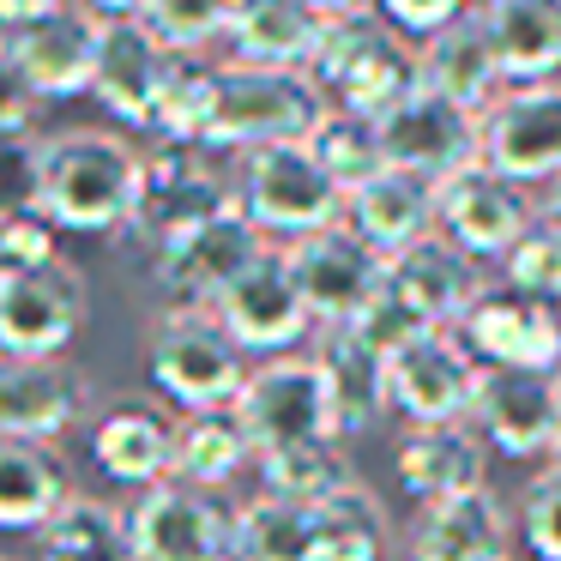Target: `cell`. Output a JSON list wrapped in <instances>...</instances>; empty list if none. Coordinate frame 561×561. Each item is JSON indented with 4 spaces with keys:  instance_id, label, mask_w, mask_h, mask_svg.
<instances>
[{
    "instance_id": "obj_17",
    "label": "cell",
    "mask_w": 561,
    "mask_h": 561,
    "mask_svg": "<svg viewBox=\"0 0 561 561\" xmlns=\"http://www.w3.org/2000/svg\"><path fill=\"white\" fill-rule=\"evenodd\" d=\"M477 435L489 440V453L507 459H537L561 447V380L556 375H525V368H483L477 380Z\"/></svg>"
},
{
    "instance_id": "obj_11",
    "label": "cell",
    "mask_w": 561,
    "mask_h": 561,
    "mask_svg": "<svg viewBox=\"0 0 561 561\" xmlns=\"http://www.w3.org/2000/svg\"><path fill=\"white\" fill-rule=\"evenodd\" d=\"M266 254L254 218L248 211H224V218L199 224V230L175 236L158 254V290L170 296L175 308H218L230 296V284L242 278L254 260Z\"/></svg>"
},
{
    "instance_id": "obj_8",
    "label": "cell",
    "mask_w": 561,
    "mask_h": 561,
    "mask_svg": "<svg viewBox=\"0 0 561 561\" xmlns=\"http://www.w3.org/2000/svg\"><path fill=\"white\" fill-rule=\"evenodd\" d=\"M254 453H278L296 440H332L339 435V416H332V387L320 375L314 356H278V363L254 368L236 399Z\"/></svg>"
},
{
    "instance_id": "obj_33",
    "label": "cell",
    "mask_w": 561,
    "mask_h": 561,
    "mask_svg": "<svg viewBox=\"0 0 561 561\" xmlns=\"http://www.w3.org/2000/svg\"><path fill=\"white\" fill-rule=\"evenodd\" d=\"M248 459H260L242 416L230 411H194L175 423V483L187 489H224Z\"/></svg>"
},
{
    "instance_id": "obj_18",
    "label": "cell",
    "mask_w": 561,
    "mask_h": 561,
    "mask_svg": "<svg viewBox=\"0 0 561 561\" xmlns=\"http://www.w3.org/2000/svg\"><path fill=\"white\" fill-rule=\"evenodd\" d=\"M477 380H483V363L465 344H453L447 332H428L404 356H392V411L411 428L471 423Z\"/></svg>"
},
{
    "instance_id": "obj_30",
    "label": "cell",
    "mask_w": 561,
    "mask_h": 561,
    "mask_svg": "<svg viewBox=\"0 0 561 561\" xmlns=\"http://www.w3.org/2000/svg\"><path fill=\"white\" fill-rule=\"evenodd\" d=\"M79 495H73V477H67L61 453H49L43 440H0V525L7 531L37 537Z\"/></svg>"
},
{
    "instance_id": "obj_2",
    "label": "cell",
    "mask_w": 561,
    "mask_h": 561,
    "mask_svg": "<svg viewBox=\"0 0 561 561\" xmlns=\"http://www.w3.org/2000/svg\"><path fill=\"white\" fill-rule=\"evenodd\" d=\"M332 110H356L387 122L399 103H411L423 91V49L404 43L399 25H387L380 13H351V19H327V37L314 49L308 67Z\"/></svg>"
},
{
    "instance_id": "obj_44",
    "label": "cell",
    "mask_w": 561,
    "mask_h": 561,
    "mask_svg": "<svg viewBox=\"0 0 561 561\" xmlns=\"http://www.w3.org/2000/svg\"><path fill=\"white\" fill-rule=\"evenodd\" d=\"M375 13L399 31H416V37H435L453 19H465V0H375Z\"/></svg>"
},
{
    "instance_id": "obj_6",
    "label": "cell",
    "mask_w": 561,
    "mask_h": 561,
    "mask_svg": "<svg viewBox=\"0 0 561 561\" xmlns=\"http://www.w3.org/2000/svg\"><path fill=\"white\" fill-rule=\"evenodd\" d=\"M224 211H242V187L224 182V170H211L199 146H151L146 151V199H139V218L122 236H134L151 260L175 242V236L199 230V224L224 218Z\"/></svg>"
},
{
    "instance_id": "obj_19",
    "label": "cell",
    "mask_w": 561,
    "mask_h": 561,
    "mask_svg": "<svg viewBox=\"0 0 561 561\" xmlns=\"http://www.w3.org/2000/svg\"><path fill=\"white\" fill-rule=\"evenodd\" d=\"M483 163L537 187L561 175V85H513L483 115Z\"/></svg>"
},
{
    "instance_id": "obj_24",
    "label": "cell",
    "mask_w": 561,
    "mask_h": 561,
    "mask_svg": "<svg viewBox=\"0 0 561 561\" xmlns=\"http://www.w3.org/2000/svg\"><path fill=\"white\" fill-rule=\"evenodd\" d=\"M489 440L477 435L471 423H453V428H411L399 440V489L423 507H440V501H459L489 489Z\"/></svg>"
},
{
    "instance_id": "obj_9",
    "label": "cell",
    "mask_w": 561,
    "mask_h": 561,
    "mask_svg": "<svg viewBox=\"0 0 561 561\" xmlns=\"http://www.w3.org/2000/svg\"><path fill=\"white\" fill-rule=\"evenodd\" d=\"M98 49H103V19H91L85 7H61V13L19 25L0 37V67L13 85H25L31 98H79L98 85Z\"/></svg>"
},
{
    "instance_id": "obj_37",
    "label": "cell",
    "mask_w": 561,
    "mask_h": 561,
    "mask_svg": "<svg viewBox=\"0 0 561 561\" xmlns=\"http://www.w3.org/2000/svg\"><path fill=\"white\" fill-rule=\"evenodd\" d=\"M236 549L242 561H314V507H296L260 489L236 513Z\"/></svg>"
},
{
    "instance_id": "obj_36",
    "label": "cell",
    "mask_w": 561,
    "mask_h": 561,
    "mask_svg": "<svg viewBox=\"0 0 561 561\" xmlns=\"http://www.w3.org/2000/svg\"><path fill=\"white\" fill-rule=\"evenodd\" d=\"M314 158L332 170V182L344 187V194H356V187H368L375 175H387V134H380L375 115H356V110H327V122L314 127Z\"/></svg>"
},
{
    "instance_id": "obj_16",
    "label": "cell",
    "mask_w": 561,
    "mask_h": 561,
    "mask_svg": "<svg viewBox=\"0 0 561 561\" xmlns=\"http://www.w3.org/2000/svg\"><path fill=\"white\" fill-rule=\"evenodd\" d=\"M211 314L224 320V332H230L242 351H260V356L290 351V344H302L308 327H314L308 296H302L296 266H290V248H266V254L230 284V296H224Z\"/></svg>"
},
{
    "instance_id": "obj_39",
    "label": "cell",
    "mask_w": 561,
    "mask_h": 561,
    "mask_svg": "<svg viewBox=\"0 0 561 561\" xmlns=\"http://www.w3.org/2000/svg\"><path fill=\"white\" fill-rule=\"evenodd\" d=\"M230 13H236V0H146L139 25L170 55H199L206 43L230 37Z\"/></svg>"
},
{
    "instance_id": "obj_22",
    "label": "cell",
    "mask_w": 561,
    "mask_h": 561,
    "mask_svg": "<svg viewBox=\"0 0 561 561\" xmlns=\"http://www.w3.org/2000/svg\"><path fill=\"white\" fill-rule=\"evenodd\" d=\"M501 85H507V67H501L489 13H465L447 31L423 37V91H435V98L459 103L471 115H489L501 103Z\"/></svg>"
},
{
    "instance_id": "obj_14",
    "label": "cell",
    "mask_w": 561,
    "mask_h": 561,
    "mask_svg": "<svg viewBox=\"0 0 561 561\" xmlns=\"http://www.w3.org/2000/svg\"><path fill=\"white\" fill-rule=\"evenodd\" d=\"M537 218L543 211H531V187L507 182L489 163H471L465 175L440 182V236L459 242L471 260H507Z\"/></svg>"
},
{
    "instance_id": "obj_42",
    "label": "cell",
    "mask_w": 561,
    "mask_h": 561,
    "mask_svg": "<svg viewBox=\"0 0 561 561\" xmlns=\"http://www.w3.org/2000/svg\"><path fill=\"white\" fill-rule=\"evenodd\" d=\"M519 531L537 561H561V471H537L519 495Z\"/></svg>"
},
{
    "instance_id": "obj_20",
    "label": "cell",
    "mask_w": 561,
    "mask_h": 561,
    "mask_svg": "<svg viewBox=\"0 0 561 561\" xmlns=\"http://www.w3.org/2000/svg\"><path fill=\"white\" fill-rule=\"evenodd\" d=\"M170 67H175V55L139 19H110L103 25L91 98L110 115H122L127 127H151L158 122V103H163V85H170Z\"/></svg>"
},
{
    "instance_id": "obj_12",
    "label": "cell",
    "mask_w": 561,
    "mask_h": 561,
    "mask_svg": "<svg viewBox=\"0 0 561 561\" xmlns=\"http://www.w3.org/2000/svg\"><path fill=\"white\" fill-rule=\"evenodd\" d=\"M139 561H242L236 549V513H224L206 489L163 483L146 489L127 513Z\"/></svg>"
},
{
    "instance_id": "obj_25",
    "label": "cell",
    "mask_w": 561,
    "mask_h": 561,
    "mask_svg": "<svg viewBox=\"0 0 561 561\" xmlns=\"http://www.w3.org/2000/svg\"><path fill=\"white\" fill-rule=\"evenodd\" d=\"M91 453H98L103 477L139 489V495L175 483V423L163 411H151V404H139V399H122L98 416Z\"/></svg>"
},
{
    "instance_id": "obj_29",
    "label": "cell",
    "mask_w": 561,
    "mask_h": 561,
    "mask_svg": "<svg viewBox=\"0 0 561 561\" xmlns=\"http://www.w3.org/2000/svg\"><path fill=\"white\" fill-rule=\"evenodd\" d=\"M411 561H507V513H501L495 489L416 513Z\"/></svg>"
},
{
    "instance_id": "obj_41",
    "label": "cell",
    "mask_w": 561,
    "mask_h": 561,
    "mask_svg": "<svg viewBox=\"0 0 561 561\" xmlns=\"http://www.w3.org/2000/svg\"><path fill=\"white\" fill-rule=\"evenodd\" d=\"M351 332H356V339H363L375 356H387V363H392V356H404L416 339H428L423 314H416V308L404 302V296L392 290V284H387V290H380L375 302L363 308V314L351 320Z\"/></svg>"
},
{
    "instance_id": "obj_5",
    "label": "cell",
    "mask_w": 561,
    "mask_h": 561,
    "mask_svg": "<svg viewBox=\"0 0 561 561\" xmlns=\"http://www.w3.org/2000/svg\"><path fill=\"white\" fill-rule=\"evenodd\" d=\"M151 380L163 399H175L187 416L194 411H230L242 399V344L224 332L206 308H170L151 332Z\"/></svg>"
},
{
    "instance_id": "obj_40",
    "label": "cell",
    "mask_w": 561,
    "mask_h": 561,
    "mask_svg": "<svg viewBox=\"0 0 561 561\" xmlns=\"http://www.w3.org/2000/svg\"><path fill=\"white\" fill-rule=\"evenodd\" d=\"M507 284L525 296H543V302H561V224L556 218H537L525 230V242L513 248L507 260Z\"/></svg>"
},
{
    "instance_id": "obj_52",
    "label": "cell",
    "mask_w": 561,
    "mask_h": 561,
    "mask_svg": "<svg viewBox=\"0 0 561 561\" xmlns=\"http://www.w3.org/2000/svg\"><path fill=\"white\" fill-rule=\"evenodd\" d=\"M507 561H513V556H507Z\"/></svg>"
},
{
    "instance_id": "obj_28",
    "label": "cell",
    "mask_w": 561,
    "mask_h": 561,
    "mask_svg": "<svg viewBox=\"0 0 561 561\" xmlns=\"http://www.w3.org/2000/svg\"><path fill=\"white\" fill-rule=\"evenodd\" d=\"M320 375L332 387V416H339V435H363L380 416L392 411V363L375 356L351 327H327L314 351Z\"/></svg>"
},
{
    "instance_id": "obj_4",
    "label": "cell",
    "mask_w": 561,
    "mask_h": 561,
    "mask_svg": "<svg viewBox=\"0 0 561 561\" xmlns=\"http://www.w3.org/2000/svg\"><path fill=\"white\" fill-rule=\"evenodd\" d=\"M236 187H242V211L254 218V230L284 236L290 248L344 224V206H351V194L332 182V170L314 158V146L254 151V158H242Z\"/></svg>"
},
{
    "instance_id": "obj_32",
    "label": "cell",
    "mask_w": 561,
    "mask_h": 561,
    "mask_svg": "<svg viewBox=\"0 0 561 561\" xmlns=\"http://www.w3.org/2000/svg\"><path fill=\"white\" fill-rule=\"evenodd\" d=\"M31 561H139L134 525L127 513H115L110 501H85L61 507L37 537H31Z\"/></svg>"
},
{
    "instance_id": "obj_50",
    "label": "cell",
    "mask_w": 561,
    "mask_h": 561,
    "mask_svg": "<svg viewBox=\"0 0 561 561\" xmlns=\"http://www.w3.org/2000/svg\"><path fill=\"white\" fill-rule=\"evenodd\" d=\"M477 7H483V13H489V7H501V0H477Z\"/></svg>"
},
{
    "instance_id": "obj_31",
    "label": "cell",
    "mask_w": 561,
    "mask_h": 561,
    "mask_svg": "<svg viewBox=\"0 0 561 561\" xmlns=\"http://www.w3.org/2000/svg\"><path fill=\"white\" fill-rule=\"evenodd\" d=\"M507 85H556L561 73V0H501L489 7Z\"/></svg>"
},
{
    "instance_id": "obj_13",
    "label": "cell",
    "mask_w": 561,
    "mask_h": 561,
    "mask_svg": "<svg viewBox=\"0 0 561 561\" xmlns=\"http://www.w3.org/2000/svg\"><path fill=\"white\" fill-rule=\"evenodd\" d=\"M290 266H296V284L308 296V314L320 327H351L380 290H387V254L363 242L351 224H332V230L308 236V242L290 248Z\"/></svg>"
},
{
    "instance_id": "obj_49",
    "label": "cell",
    "mask_w": 561,
    "mask_h": 561,
    "mask_svg": "<svg viewBox=\"0 0 561 561\" xmlns=\"http://www.w3.org/2000/svg\"><path fill=\"white\" fill-rule=\"evenodd\" d=\"M543 218H556V224H561V175L549 182V206H543Z\"/></svg>"
},
{
    "instance_id": "obj_7",
    "label": "cell",
    "mask_w": 561,
    "mask_h": 561,
    "mask_svg": "<svg viewBox=\"0 0 561 561\" xmlns=\"http://www.w3.org/2000/svg\"><path fill=\"white\" fill-rule=\"evenodd\" d=\"M85 327V278L67 260L0 272V351L7 363H55Z\"/></svg>"
},
{
    "instance_id": "obj_1",
    "label": "cell",
    "mask_w": 561,
    "mask_h": 561,
    "mask_svg": "<svg viewBox=\"0 0 561 561\" xmlns=\"http://www.w3.org/2000/svg\"><path fill=\"white\" fill-rule=\"evenodd\" d=\"M146 199V151L122 134L73 127L43 139V194L37 211L55 230L79 236H122Z\"/></svg>"
},
{
    "instance_id": "obj_51",
    "label": "cell",
    "mask_w": 561,
    "mask_h": 561,
    "mask_svg": "<svg viewBox=\"0 0 561 561\" xmlns=\"http://www.w3.org/2000/svg\"><path fill=\"white\" fill-rule=\"evenodd\" d=\"M549 465H556V471H561V447H556V459H549Z\"/></svg>"
},
{
    "instance_id": "obj_47",
    "label": "cell",
    "mask_w": 561,
    "mask_h": 561,
    "mask_svg": "<svg viewBox=\"0 0 561 561\" xmlns=\"http://www.w3.org/2000/svg\"><path fill=\"white\" fill-rule=\"evenodd\" d=\"M79 7H85L91 19H103V25H110V19H139L146 13V0H79Z\"/></svg>"
},
{
    "instance_id": "obj_45",
    "label": "cell",
    "mask_w": 561,
    "mask_h": 561,
    "mask_svg": "<svg viewBox=\"0 0 561 561\" xmlns=\"http://www.w3.org/2000/svg\"><path fill=\"white\" fill-rule=\"evenodd\" d=\"M37 103L25 85H13L7 79V103H0V134H7V146H25V139H37Z\"/></svg>"
},
{
    "instance_id": "obj_43",
    "label": "cell",
    "mask_w": 561,
    "mask_h": 561,
    "mask_svg": "<svg viewBox=\"0 0 561 561\" xmlns=\"http://www.w3.org/2000/svg\"><path fill=\"white\" fill-rule=\"evenodd\" d=\"M55 254V224L43 211H7L0 224V272H31V266H49Z\"/></svg>"
},
{
    "instance_id": "obj_46",
    "label": "cell",
    "mask_w": 561,
    "mask_h": 561,
    "mask_svg": "<svg viewBox=\"0 0 561 561\" xmlns=\"http://www.w3.org/2000/svg\"><path fill=\"white\" fill-rule=\"evenodd\" d=\"M61 13V0H0V31H19V25H37V19Z\"/></svg>"
},
{
    "instance_id": "obj_38",
    "label": "cell",
    "mask_w": 561,
    "mask_h": 561,
    "mask_svg": "<svg viewBox=\"0 0 561 561\" xmlns=\"http://www.w3.org/2000/svg\"><path fill=\"white\" fill-rule=\"evenodd\" d=\"M387 549V507L363 483L314 507V561H380Z\"/></svg>"
},
{
    "instance_id": "obj_10",
    "label": "cell",
    "mask_w": 561,
    "mask_h": 561,
    "mask_svg": "<svg viewBox=\"0 0 561 561\" xmlns=\"http://www.w3.org/2000/svg\"><path fill=\"white\" fill-rule=\"evenodd\" d=\"M459 332H465V351L483 368L561 375V302L525 296L513 284H489Z\"/></svg>"
},
{
    "instance_id": "obj_48",
    "label": "cell",
    "mask_w": 561,
    "mask_h": 561,
    "mask_svg": "<svg viewBox=\"0 0 561 561\" xmlns=\"http://www.w3.org/2000/svg\"><path fill=\"white\" fill-rule=\"evenodd\" d=\"M320 19H351V13H375V0H308Z\"/></svg>"
},
{
    "instance_id": "obj_34",
    "label": "cell",
    "mask_w": 561,
    "mask_h": 561,
    "mask_svg": "<svg viewBox=\"0 0 561 561\" xmlns=\"http://www.w3.org/2000/svg\"><path fill=\"white\" fill-rule=\"evenodd\" d=\"M260 489L278 501H296V507H327L344 489H356V477L339 435H332V440H296V447L260 453Z\"/></svg>"
},
{
    "instance_id": "obj_3",
    "label": "cell",
    "mask_w": 561,
    "mask_h": 561,
    "mask_svg": "<svg viewBox=\"0 0 561 561\" xmlns=\"http://www.w3.org/2000/svg\"><path fill=\"white\" fill-rule=\"evenodd\" d=\"M327 91L308 73H272V67H224L218 79V122L206 151H272V146H308L327 122Z\"/></svg>"
},
{
    "instance_id": "obj_26",
    "label": "cell",
    "mask_w": 561,
    "mask_h": 561,
    "mask_svg": "<svg viewBox=\"0 0 561 561\" xmlns=\"http://www.w3.org/2000/svg\"><path fill=\"white\" fill-rule=\"evenodd\" d=\"M327 37V19L308 0H236L230 49L236 67H272V73H308L314 49Z\"/></svg>"
},
{
    "instance_id": "obj_15",
    "label": "cell",
    "mask_w": 561,
    "mask_h": 561,
    "mask_svg": "<svg viewBox=\"0 0 561 561\" xmlns=\"http://www.w3.org/2000/svg\"><path fill=\"white\" fill-rule=\"evenodd\" d=\"M387 134V163L392 170H411L423 182H453L471 163H483V115L459 110V103L435 98V91H416L411 103L380 122Z\"/></svg>"
},
{
    "instance_id": "obj_27",
    "label": "cell",
    "mask_w": 561,
    "mask_h": 561,
    "mask_svg": "<svg viewBox=\"0 0 561 561\" xmlns=\"http://www.w3.org/2000/svg\"><path fill=\"white\" fill-rule=\"evenodd\" d=\"M85 411V380L55 356V363H7L0 368V435L7 440H43L49 447L61 428Z\"/></svg>"
},
{
    "instance_id": "obj_21",
    "label": "cell",
    "mask_w": 561,
    "mask_h": 561,
    "mask_svg": "<svg viewBox=\"0 0 561 561\" xmlns=\"http://www.w3.org/2000/svg\"><path fill=\"white\" fill-rule=\"evenodd\" d=\"M387 284L404 296V302L423 314L428 332H447V327H465L477 308V296L489 290L483 278H477V260L465 254L459 242H447V236H423L416 248H404L399 260L387 266Z\"/></svg>"
},
{
    "instance_id": "obj_35",
    "label": "cell",
    "mask_w": 561,
    "mask_h": 561,
    "mask_svg": "<svg viewBox=\"0 0 561 561\" xmlns=\"http://www.w3.org/2000/svg\"><path fill=\"white\" fill-rule=\"evenodd\" d=\"M218 79H224V67H206V61H194V55H175L151 134H158L163 146H199L206 151L211 122H218Z\"/></svg>"
},
{
    "instance_id": "obj_23",
    "label": "cell",
    "mask_w": 561,
    "mask_h": 561,
    "mask_svg": "<svg viewBox=\"0 0 561 561\" xmlns=\"http://www.w3.org/2000/svg\"><path fill=\"white\" fill-rule=\"evenodd\" d=\"M344 224H351L375 254L399 260L404 248H416L423 236L440 230V187L423 182V175H411V170H387V175H375L368 187L351 194Z\"/></svg>"
}]
</instances>
